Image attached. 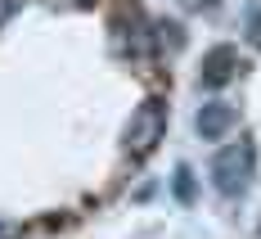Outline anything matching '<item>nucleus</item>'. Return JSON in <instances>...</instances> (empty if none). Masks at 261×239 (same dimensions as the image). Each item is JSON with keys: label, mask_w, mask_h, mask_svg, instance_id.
Returning <instances> with one entry per match:
<instances>
[{"label": "nucleus", "mask_w": 261, "mask_h": 239, "mask_svg": "<svg viewBox=\"0 0 261 239\" xmlns=\"http://www.w3.org/2000/svg\"><path fill=\"white\" fill-rule=\"evenodd\" d=\"M252 167H257V149H252V140L225 145V149L212 158V185L221 189L225 199H234V194H243V189H248Z\"/></svg>", "instance_id": "obj_1"}, {"label": "nucleus", "mask_w": 261, "mask_h": 239, "mask_svg": "<svg viewBox=\"0 0 261 239\" xmlns=\"http://www.w3.org/2000/svg\"><path fill=\"white\" fill-rule=\"evenodd\" d=\"M162 131H167V108H162V100H144V104L130 113V127H126L130 158H144L158 140H162Z\"/></svg>", "instance_id": "obj_2"}, {"label": "nucleus", "mask_w": 261, "mask_h": 239, "mask_svg": "<svg viewBox=\"0 0 261 239\" xmlns=\"http://www.w3.org/2000/svg\"><path fill=\"white\" fill-rule=\"evenodd\" d=\"M239 68H243V63H239L234 45H216V50L203 54V73H198V81H203V86H225Z\"/></svg>", "instance_id": "obj_3"}, {"label": "nucleus", "mask_w": 261, "mask_h": 239, "mask_svg": "<svg viewBox=\"0 0 261 239\" xmlns=\"http://www.w3.org/2000/svg\"><path fill=\"white\" fill-rule=\"evenodd\" d=\"M230 127H234V108L230 104H203V113H198V135L203 140H221Z\"/></svg>", "instance_id": "obj_4"}, {"label": "nucleus", "mask_w": 261, "mask_h": 239, "mask_svg": "<svg viewBox=\"0 0 261 239\" xmlns=\"http://www.w3.org/2000/svg\"><path fill=\"white\" fill-rule=\"evenodd\" d=\"M176 194H180V199H194V176H189V167L176 172Z\"/></svg>", "instance_id": "obj_5"}, {"label": "nucleus", "mask_w": 261, "mask_h": 239, "mask_svg": "<svg viewBox=\"0 0 261 239\" xmlns=\"http://www.w3.org/2000/svg\"><path fill=\"white\" fill-rule=\"evenodd\" d=\"M18 5H23V0H0V23H5V18H9V14H14Z\"/></svg>", "instance_id": "obj_6"}, {"label": "nucleus", "mask_w": 261, "mask_h": 239, "mask_svg": "<svg viewBox=\"0 0 261 239\" xmlns=\"http://www.w3.org/2000/svg\"><path fill=\"white\" fill-rule=\"evenodd\" d=\"M252 41L261 45V9H252Z\"/></svg>", "instance_id": "obj_7"}, {"label": "nucleus", "mask_w": 261, "mask_h": 239, "mask_svg": "<svg viewBox=\"0 0 261 239\" xmlns=\"http://www.w3.org/2000/svg\"><path fill=\"white\" fill-rule=\"evenodd\" d=\"M54 5H59V0H54ZM63 5H90V0H63Z\"/></svg>", "instance_id": "obj_8"}, {"label": "nucleus", "mask_w": 261, "mask_h": 239, "mask_svg": "<svg viewBox=\"0 0 261 239\" xmlns=\"http://www.w3.org/2000/svg\"><path fill=\"white\" fill-rule=\"evenodd\" d=\"M0 239H9V226H0Z\"/></svg>", "instance_id": "obj_9"}]
</instances>
